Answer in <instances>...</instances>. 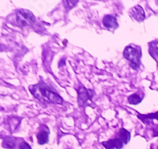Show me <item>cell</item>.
<instances>
[{
  "label": "cell",
  "instance_id": "obj_1",
  "mask_svg": "<svg viewBox=\"0 0 158 149\" xmlns=\"http://www.w3.org/2000/svg\"><path fill=\"white\" fill-rule=\"evenodd\" d=\"M29 89L32 95L43 103L62 104L63 102V98L43 81H39L36 85H29Z\"/></svg>",
  "mask_w": 158,
  "mask_h": 149
},
{
  "label": "cell",
  "instance_id": "obj_2",
  "mask_svg": "<svg viewBox=\"0 0 158 149\" xmlns=\"http://www.w3.org/2000/svg\"><path fill=\"white\" fill-rule=\"evenodd\" d=\"M124 58L130 62L134 70H138L141 66V58H142V50L138 45L129 44L125 47L123 50Z\"/></svg>",
  "mask_w": 158,
  "mask_h": 149
},
{
  "label": "cell",
  "instance_id": "obj_3",
  "mask_svg": "<svg viewBox=\"0 0 158 149\" xmlns=\"http://www.w3.org/2000/svg\"><path fill=\"white\" fill-rule=\"evenodd\" d=\"M131 140V133L127 129H122L118 131L116 137L108 141L102 142V145L106 149H122Z\"/></svg>",
  "mask_w": 158,
  "mask_h": 149
},
{
  "label": "cell",
  "instance_id": "obj_4",
  "mask_svg": "<svg viewBox=\"0 0 158 149\" xmlns=\"http://www.w3.org/2000/svg\"><path fill=\"white\" fill-rule=\"evenodd\" d=\"M16 22L20 27L30 26L36 22V18L29 10L19 9L16 11Z\"/></svg>",
  "mask_w": 158,
  "mask_h": 149
},
{
  "label": "cell",
  "instance_id": "obj_5",
  "mask_svg": "<svg viewBox=\"0 0 158 149\" xmlns=\"http://www.w3.org/2000/svg\"><path fill=\"white\" fill-rule=\"evenodd\" d=\"M95 92L84 86H80L77 89V103L80 107L91 106Z\"/></svg>",
  "mask_w": 158,
  "mask_h": 149
},
{
  "label": "cell",
  "instance_id": "obj_6",
  "mask_svg": "<svg viewBox=\"0 0 158 149\" xmlns=\"http://www.w3.org/2000/svg\"><path fill=\"white\" fill-rule=\"evenodd\" d=\"M130 15L138 22H143L146 18L145 11H144L143 8L139 5H137L131 8L130 10Z\"/></svg>",
  "mask_w": 158,
  "mask_h": 149
},
{
  "label": "cell",
  "instance_id": "obj_7",
  "mask_svg": "<svg viewBox=\"0 0 158 149\" xmlns=\"http://www.w3.org/2000/svg\"><path fill=\"white\" fill-rule=\"evenodd\" d=\"M38 144L40 145L47 144L49 140V129L44 125H42L40 126L39 133L36 135Z\"/></svg>",
  "mask_w": 158,
  "mask_h": 149
},
{
  "label": "cell",
  "instance_id": "obj_8",
  "mask_svg": "<svg viewBox=\"0 0 158 149\" xmlns=\"http://www.w3.org/2000/svg\"><path fill=\"white\" fill-rule=\"evenodd\" d=\"M103 25L108 30H115L118 26L117 19L112 15H105L103 18Z\"/></svg>",
  "mask_w": 158,
  "mask_h": 149
},
{
  "label": "cell",
  "instance_id": "obj_9",
  "mask_svg": "<svg viewBox=\"0 0 158 149\" xmlns=\"http://www.w3.org/2000/svg\"><path fill=\"white\" fill-rule=\"evenodd\" d=\"M2 147L7 149H16L17 139L10 136L5 137L2 141Z\"/></svg>",
  "mask_w": 158,
  "mask_h": 149
},
{
  "label": "cell",
  "instance_id": "obj_10",
  "mask_svg": "<svg viewBox=\"0 0 158 149\" xmlns=\"http://www.w3.org/2000/svg\"><path fill=\"white\" fill-rule=\"evenodd\" d=\"M149 52L150 55L158 62V40H155L149 43Z\"/></svg>",
  "mask_w": 158,
  "mask_h": 149
},
{
  "label": "cell",
  "instance_id": "obj_11",
  "mask_svg": "<svg viewBox=\"0 0 158 149\" xmlns=\"http://www.w3.org/2000/svg\"><path fill=\"white\" fill-rule=\"evenodd\" d=\"M138 119H140L144 123H150V121L153 119H158V112L153 114H149V115H138Z\"/></svg>",
  "mask_w": 158,
  "mask_h": 149
},
{
  "label": "cell",
  "instance_id": "obj_12",
  "mask_svg": "<svg viewBox=\"0 0 158 149\" xmlns=\"http://www.w3.org/2000/svg\"><path fill=\"white\" fill-rule=\"evenodd\" d=\"M142 99H143V96L140 95L139 94H132V95L128 97V103H129L130 104L136 105L138 104V103H140L142 102Z\"/></svg>",
  "mask_w": 158,
  "mask_h": 149
},
{
  "label": "cell",
  "instance_id": "obj_13",
  "mask_svg": "<svg viewBox=\"0 0 158 149\" xmlns=\"http://www.w3.org/2000/svg\"><path fill=\"white\" fill-rule=\"evenodd\" d=\"M63 5H64V6L66 7V9H67V10H71L72 8L74 7V6L78 2V1H77V0H75V1H63Z\"/></svg>",
  "mask_w": 158,
  "mask_h": 149
},
{
  "label": "cell",
  "instance_id": "obj_14",
  "mask_svg": "<svg viewBox=\"0 0 158 149\" xmlns=\"http://www.w3.org/2000/svg\"><path fill=\"white\" fill-rule=\"evenodd\" d=\"M19 149H32V147L27 142H25V140H22V142L19 144Z\"/></svg>",
  "mask_w": 158,
  "mask_h": 149
},
{
  "label": "cell",
  "instance_id": "obj_15",
  "mask_svg": "<svg viewBox=\"0 0 158 149\" xmlns=\"http://www.w3.org/2000/svg\"><path fill=\"white\" fill-rule=\"evenodd\" d=\"M66 65V61H65V58H62L60 61H59V66L61 67V66H65Z\"/></svg>",
  "mask_w": 158,
  "mask_h": 149
},
{
  "label": "cell",
  "instance_id": "obj_16",
  "mask_svg": "<svg viewBox=\"0 0 158 149\" xmlns=\"http://www.w3.org/2000/svg\"><path fill=\"white\" fill-rule=\"evenodd\" d=\"M67 149H70V148H67Z\"/></svg>",
  "mask_w": 158,
  "mask_h": 149
},
{
  "label": "cell",
  "instance_id": "obj_17",
  "mask_svg": "<svg viewBox=\"0 0 158 149\" xmlns=\"http://www.w3.org/2000/svg\"><path fill=\"white\" fill-rule=\"evenodd\" d=\"M157 149H158V147H157Z\"/></svg>",
  "mask_w": 158,
  "mask_h": 149
}]
</instances>
